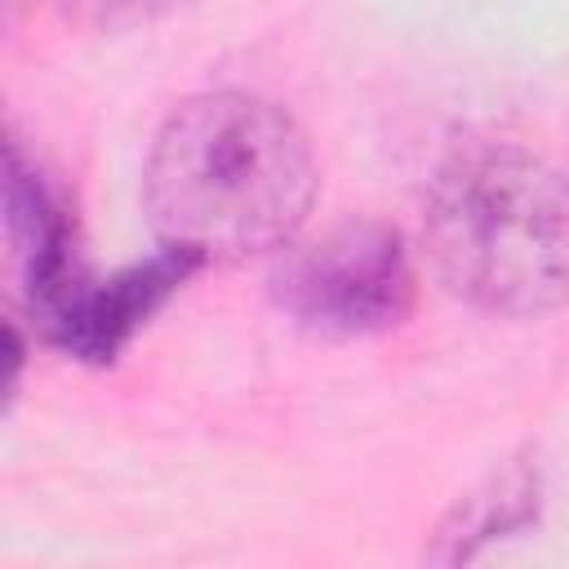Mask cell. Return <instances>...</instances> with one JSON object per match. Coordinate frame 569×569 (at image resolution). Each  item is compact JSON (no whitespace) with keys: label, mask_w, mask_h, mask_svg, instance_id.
I'll list each match as a JSON object with an SVG mask.
<instances>
[{"label":"cell","mask_w":569,"mask_h":569,"mask_svg":"<svg viewBox=\"0 0 569 569\" xmlns=\"http://www.w3.org/2000/svg\"><path fill=\"white\" fill-rule=\"evenodd\" d=\"M422 249L476 311L538 320L569 302V173L516 142L453 151L427 191Z\"/></svg>","instance_id":"cell-2"},{"label":"cell","mask_w":569,"mask_h":569,"mask_svg":"<svg viewBox=\"0 0 569 569\" xmlns=\"http://www.w3.org/2000/svg\"><path fill=\"white\" fill-rule=\"evenodd\" d=\"M316 200V160L289 111L258 93L187 98L156 133L142 204L156 236L200 262L284 249Z\"/></svg>","instance_id":"cell-1"},{"label":"cell","mask_w":569,"mask_h":569,"mask_svg":"<svg viewBox=\"0 0 569 569\" xmlns=\"http://www.w3.org/2000/svg\"><path fill=\"white\" fill-rule=\"evenodd\" d=\"M58 4L80 27H93V31H138V27H151V22L169 18L187 0H58Z\"/></svg>","instance_id":"cell-7"},{"label":"cell","mask_w":569,"mask_h":569,"mask_svg":"<svg viewBox=\"0 0 569 569\" xmlns=\"http://www.w3.org/2000/svg\"><path fill=\"white\" fill-rule=\"evenodd\" d=\"M271 293L316 333L365 338L400 325L413 307V262L400 231L382 222H347L307 244L289 240Z\"/></svg>","instance_id":"cell-3"},{"label":"cell","mask_w":569,"mask_h":569,"mask_svg":"<svg viewBox=\"0 0 569 569\" xmlns=\"http://www.w3.org/2000/svg\"><path fill=\"white\" fill-rule=\"evenodd\" d=\"M4 209H9V244L13 262L31 302V316L44 320L71 284L84 276L71 258V227L40 173L22 160V147L9 142V178H4Z\"/></svg>","instance_id":"cell-5"},{"label":"cell","mask_w":569,"mask_h":569,"mask_svg":"<svg viewBox=\"0 0 569 569\" xmlns=\"http://www.w3.org/2000/svg\"><path fill=\"white\" fill-rule=\"evenodd\" d=\"M538 502H542V471H538V462L516 458L453 502V511L440 520L436 547L427 556L445 560V565L471 560L485 542L529 529L538 520Z\"/></svg>","instance_id":"cell-6"},{"label":"cell","mask_w":569,"mask_h":569,"mask_svg":"<svg viewBox=\"0 0 569 569\" xmlns=\"http://www.w3.org/2000/svg\"><path fill=\"white\" fill-rule=\"evenodd\" d=\"M200 267L204 262L196 253L164 244L147 262H133L107 280L80 276L71 293L40 320V329L53 347L71 351L76 360L107 365L147 325V316H156Z\"/></svg>","instance_id":"cell-4"}]
</instances>
